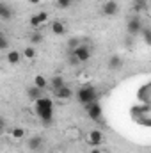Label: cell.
Returning <instances> with one entry per match:
<instances>
[{
	"label": "cell",
	"instance_id": "1",
	"mask_svg": "<svg viewBox=\"0 0 151 153\" xmlns=\"http://www.w3.org/2000/svg\"><path fill=\"white\" fill-rule=\"evenodd\" d=\"M34 111L36 116L39 117V121L44 125V126H50L52 121H53V100L48 98V96H43L41 100L34 102Z\"/></svg>",
	"mask_w": 151,
	"mask_h": 153
},
{
	"label": "cell",
	"instance_id": "2",
	"mask_svg": "<svg viewBox=\"0 0 151 153\" xmlns=\"http://www.w3.org/2000/svg\"><path fill=\"white\" fill-rule=\"evenodd\" d=\"M76 100L80 102V105L87 107L91 103H96L100 102V93L94 85H82L78 91H76Z\"/></svg>",
	"mask_w": 151,
	"mask_h": 153
},
{
	"label": "cell",
	"instance_id": "3",
	"mask_svg": "<svg viewBox=\"0 0 151 153\" xmlns=\"http://www.w3.org/2000/svg\"><path fill=\"white\" fill-rule=\"evenodd\" d=\"M142 29H144V25H142V22H141V16H139V14L130 16V18L126 20V34H128V36L135 38V36H139V34L142 32Z\"/></svg>",
	"mask_w": 151,
	"mask_h": 153
},
{
	"label": "cell",
	"instance_id": "4",
	"mask_svg": "<svg viewBox=\"0 0 151 153\" xmlns=\"http://www.w3.org/2000/svg\"><path fill=\"white\" fill-rule=\"evenodd\" d=\"M73 55H75L76 59H78V62L82 64V62H87L89 59H91V55H93V46L91 45H87L85 41L76 48L75 52H73Z\"/></svg>",
	"mask_w": 151,
	"mask_h": 153
},
{
	"label": "cell",
	"instance_id": "5",
	"mask_svg": "<svg viewBox=\"0 0 151 153\" xmlns=\"http://www.w3.org/2000/svg\"><path fill=\"white\" fill-rule=\"evenodd\" d=\"M84 109H85L87 116H89L93 121H100V119H101V116H103V109H101L100 102H96V103H91V105H87V107H84Z\"/></svg>",
	"mask_w": 151,
	"mask_h": 153
},
{
	"label": "cell",
	"instance_id": "6",
	"mask_svg": "<svg viewBox=\"0 0 151 153\" xmlns=\"http://www.w3.org/2000/svg\"><path fill=\"white\" fill-rule=\"evenodd\" d=\"M101 13L105 16H115L119 13V4L115 0H107L103 5H101Z\"/></svg>",
	"mask_w": 151,
	"mask_h": 153
},
{
	"label": "cell",
	"instance_id": "7",
	"mask_svg": "<svg viewBox=\"0 0 151 153\" xmlns=\"http://www.w3.org/2000/svg\"><path fill=\"white\" fill-rule=\"evenodd\" d=\"M43 146H44V139L41 135H32L27 139V148L30 152H39V150H43Z\"/></svg>",
	"mask_w": 151,
	"mask_h": 153
},
{
	"label": "cell",
	"instance_id": "8",
	"mask_svg": "<svg viewBox=\"0 0 151 153\" xmlns=\"http://www.w3.org/2000/svg\"><path fill=\"white\" fill-rule=\"evenodd\" d=\"M75 94V91L70 87V85H62L61 89H57V91H53V96L57 98V100H70L71 96Z\"/></svg>",
	"mask_w": 151,
	"mask_h": 153
},
{
	"label": "cell",
	"instance_id": "9",
	"mask_svg": "<svg viewBox=\"0 0 151 153\" xmlns=\"http://www.w3.org/2000/svg\"><path fill=\"white\" fill-rule=\"evenodd\" d=\"M87 143H89L91 146H100V144L103 143V134H101V130H91V132L87 134Z\"/></svg>",
	"mask_w": 151,
	"mask_h": 153
},
{
	"label": "cell",
	"instance_id": "10",
	"mask_svg": "<svg viewBox=\"0 0 151 153\" xmlns=\"http://www.w3.org/2000/svg\"><path fill=\"white\" fill-rule=\"evenodd\" d=\"M107 68H109L110 71H117V70H121V68H123V57L117 55V53L110 55L109 61H107Z\"/></svg>",
	"mask_w": 151,
	"mask_h": 153
},
{
	"label": "cell",
	"instance_id": "11",
	"mask_svg": "<svg viewBox=\"0 0 151 153\" xmlns=\"http://www.w3.org/2000/svg\"><path fill=\"white\" fill-rule=\"evenodd\" d=\"M44 91L43 89H39L38 85H29L27 87V96H29V100H32V102H38V100H41L44 94H43Z\"/></svg>",
	"mask_w": 151,
	"mask_h": 153
},
{
	"label": "cell",
	"instance_id": "12",
	"mask_svg": "<svg viewBox=\"0 0 151 153\" xmlns=\"http://www.w3.org/2000/svg\"><path fill=\"white\" fill-rule=\"evenodd\" d=\"M46 20H48V13L41 11V13L34 14V16L30 18V22H29V23H30V27H34V29H36V27H41V25H43Z\"/></svg>",
	"mask_w": 151,
	"mask_h": 153
},
{
	"label": "cell",
	"instance_id": "13",
	"mask_svg": "<svg viewBox=\"0 0 151 153\" xmlns=\"http://www.w3.org/2000/svg\"><path fill=\"white\" fill-rule=\"evenodd\" d=\"M5 61H7L11 66H16V64H20V61H21V53H20L18 50H9V52L5 53Z\"/></svg>",
	"mask_w": 151,
	"mask_h": 153
},
{
	"label": "cell",
	"instance_id": "14",
	"mask_svg": "<svg viewBox=\"0 0 151 153\" xmlns=\"http://www.w3.org/2000/svg\"><path fill=\"white\" fill-rule=\"evenodd\" d=\"M13 16H14L13 9H11V7H9L7 4H4V2H2V4H0V18H2L4 22H9V20L13 18Z\"/></svg>",
	"mask_w": 151,
	"mask_h": 153
},
{
	"label": "cell",
	"instance_id": "15",
	"mask_svg": "<svg viewBox=\"0 0 151 153\" xmlns=\"http://www.w3.org/2000/svg\"><path fill=\"white\" fill-rule=\"evenodd\" d=\"M50 29H52V32L57 34V36H64V34H66V25H64L62 22H59V20H55Z\"/></svg>",
	"mask_w": 151,
	"mask_h": 153
},
{
	"label": "cell",
	"instance_id": "16",
	"mask_svg": "<svg viewBox=\"0 0 151 153\" xmlns=\"http://www.w3.org/2000/svg\"><path fill=\"white\" fill-rule=\"evenodd\" d=\"M148 0H133V13L135 14H141L144 11H148Z\"/></svg>",
	"mask_w": 151,
	"mask_h": 153
},
{
	"label": "cell",
	"instance_id": "17",
	"mask_svg": "<svg viewBox=\"0 0 151 153\" xmlns=\"http://www.w3.org/2000/svg\"><path fill=\"white\" fill-rule=\"evenodd\" d=\"M62 85H66V82H64V78L61 75H55L52 76V80H50V87H52V93L53 91H57V89H61Z\"/></svg>",
	"mask_w": 151,
	"mask_h": 153
},
{
	"label": "cell",
	"instance_id": "18",
	"mask_svg": "<svg viewBox=\"0 0 151 153\" xmlns=\"http://www.w3.org/2000/svg\"><path fill=\"white\" fill-rule=\"evenodd\" d=\"M82 43H84V39H80V38H70V39H68V43H66V48H68V52H70V53H73V52H75V50L80 46V45H82Z\"/></svg>",
	"mask_w": 151,
	"mask_h": 153
},
{
	"label": "cell",
	"instance_id": "19",
	"mask_svg": "<svg viewBox=\"0 0 151 153\" xmlns=\"http://www.w3.org/2000/svg\"><path fill=\"white\" fill-rule=\"evenodd\" d=\"M34 85H38L39 89H46L48 87V80H46V76H43V75H36L34 76Z\"/></svg>",
	"mask_w": 151,
	"mask_h": 153
},
{
	"label": "cell",
	"instance_id": "20",
	"mask_svg": "<svg viewBox=\"0 0 151 153\" xmlns=\"http://www.w3.org/2000/svg\"><path fill=\"white\" fill-rule=\"evenodd\" d=\"M43 41H44V36H43L41 32H32V34H30V45H32V46H38Z\"/></svg>",
	"mask_w": 151,
	"mask_h": 153
},
{
	"label": "cell",
	"instance_id": "21",
	"mask_svg": "<svg viewBox=\"0 0 151 153\" xmlns=\"http://www.w3.org/2000/svg\"><path fill=\"white\" fill-rule=\"evenodd\" d=\"M23 57L29 59V61H34V59H36V48H34L32 45L27 46V48H23Z\"/></svg>",
	"mask_w": 151,
	"mask_h": 153
},
{
	"label": "cell",
	"instance_id": "22",
	"mask_svg": "<svg viewBox=\"0 0 151 153\" xmlns=\"http://www.w3.org/2000/svg\"><path fill=\"white\" fill-rule=\"evenodd\" d=\"M11 135H13V139H23L25 137V130L21 126H14L11 130Z\"/></svg>",
	"mask_w": 151,
	"mask_h": 153
},
{
	"label": "cell",
	"instance_id": "23",
	"mask_svg": "<svg viewBox=\"0 0 151 153\" xmlns=\"http://www.w3.org/2000/svg\"><path fill=\"white\" fill-rule=\"evenodd\" d=\"M0 52H9V39L4 32L0 34Z\"/></svg>",
	"mask_w": 151,
	"mask_h": 153
},
{
	"label": "cell",
	"instance_id": "24",
	"mask_svg": "<svg viewBox=\"0 0 151 153\" xmlns=\"http://www.w3.org/2000/svg\"><path fill=\"white\" fill-rule=\"evenodd\" d=\"M141 34H142V39H144V43L151 46V29H150V27H144Z\"/></svg>",
	"mask_w": 151,
	"mask_h": 153
},
{
	"label": "cell",
	"instance_id": "25",
	"mask_svg": "<svg viewBox=\"0 0 151 153\" xmlns=\"http://www.w3.org/2000/svg\"><path fill=\"white\" fill-rule=\"evenodd\" d=\"M55 4H57L59 9H70L73 5V0H57Z\"/></svg>",
	"mask_w": 151,
	"mask_h": 153
},
{
	"label": "cell",
	"instance_id": "26",
	"mask_svg": "<svg viewBox=\"0 0 151 153\" xmlns=\"http://www.w3.org/2000/svg\"><path fill=\"white\" fill-rule=\"evenodd\" d=\"M68 62H70V66H78L80 62H78V59H76L73 53H70V57H68Z\"/></svg>",
	"mask_w": 151,
	"mask_h": 153
},
{
	"label": "cell",
	"instance_id": "27",
	"mask_svg": "<svg viewBox=\"0 0 151 153\" xmlns=\"http://www.w3.org/2000/svg\"><path fill=\"white\" fill-rule=\"evenodd\" d=\"M91 153H103V152H101L100 148H93V150H91Z\"/></svg>",
	"mask_w": 151,
	"mask_h": 153
},
{
	"label": "cell",
	"instance_id": "28",
	"mask_svg": "<svg viewBox=\"0 0 151 153\" xmlns=\"http://www.w3.org/2000/svg\"><path fill=\"white\" fill-rule=\"evenodd\" d=\"M29 2H30L32 5H38V4H39V2H41V0H29Z\"/></svg>",
	"mask_w": 151,
	"mask_h": 153
},
{
	"label": "cell",
	"instance_id": "29",
	"mask_svg": "<svg viewBox=\"0 0 151 153\" xmlns=\"http://www.w3.org/2000/svg\"><path fill=\"white\" fill-rule=\"evenodd\" d=\"M78 2H80V0H73V4H78Z\"/></svg>",
	"mask_w": 151,
	"mask_h": 153
}]
</instances>
